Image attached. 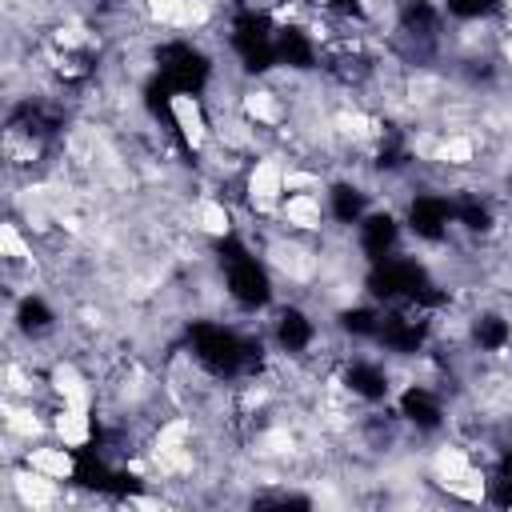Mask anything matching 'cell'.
I'll return each mask as SVG.
<instances>
[{"instance_id": "obj_1", "label": "cell", "mask_w": 512, "mask_h": 512, "mask_svg": "<svg viewBox=\"0 0 512 512\" xmlns=\"http://www.w3.org/2000/svg\"><path fill=\"white\" fill-rule=\"evenodd\" d=\"M496 12H500V16H508V20H512V0H496Z\"/></svg>"}]
</instances>
